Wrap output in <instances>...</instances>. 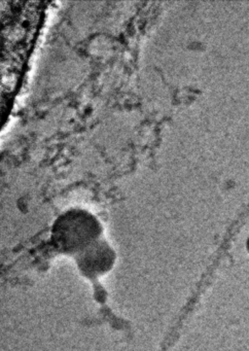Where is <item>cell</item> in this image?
<instances>
[{
  "label": "cell",
  "instance_id": "2",
  "mask_svg": "<svg viewBox=\"0 0 249 351\" xmlns=\"http://www.w3.org/2000/svg\"><path fill=\"white\" fill-rule=\"evenodd\" d=\"M115 260L112 248L102 240H97L76 256V263L82 274L86 277H97L110 270Z\"/></svg>",
  "mask_w": 249,
  "mask_h": 351
},
{
  "label": "cell",
  "instance_id": "1",
  "mask_svg": "<svg viewBox=\"0 0 249 351\" xmlns=\"http://www.w3.org/2000/svg\"><path fill=\"white\" fill-rule=\"evenodd\" d=\"M102 228L98 219L82 209H70L60 215L51 229V240L60 252L76 254L100 237Z\"/></svg>",
  "mask_w": 249,
  "mask_h": 351
}]
</instances>
